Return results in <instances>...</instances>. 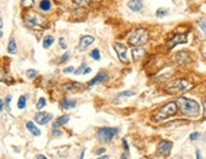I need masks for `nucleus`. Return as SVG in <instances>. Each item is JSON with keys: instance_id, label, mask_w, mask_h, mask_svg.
I'll return each instance as SVG.
<instances>
[{"instance_id": "nucleus-1", "label": "nucleus", "mask_w": 206, "mask_h": 159, "mask_svg": "<svg viewBox=\"0 0 206 159\" xmlns=\"http://www.w3.org/2000/svg\"><path fill=\"white\" fill-rule=\"evenodd\" d=\"M176 104H177V107L180 109V111L185 116L197 118L200 115V105L195 100L187 99V97H178Z\"/></svg>"}, {"instance_id": "nucleus-2", "label": "nucleus", "mask_w": 206, "mask_h": 159, "mask_svg": "<svg viewBox=\"0 0 206 159\" xmlns=\"http://www.w3.org/2000/svg\"><path fill=\"white\" fill-rule=\"evenodd\" d=\"M177 110H178V107H177V104H176V101L167 102L166 105H163L158 110H156L154 114H153V119L156 121L166 120L168 118H171V116H173L176 112H177Z\"/></svg>"}, {"instance_id": "nucleus-3", "label": "nucleus", "mask_w": 206, "mask_h": 159, "mask_svg": "<svg viewBox=\"0 0 206 159\" xmlns=\"http://www.w3.org/2000/svg\"><path fill=\"white\" fill-rule=\"evenodd\" d=\"M148 39H149V34L143 28L133 30L128 37V42L133 47H142L145 43H148Z\"/></svg>"}, {"instance_id": "nucleus-4", "label": "nucleus", "mask_w": 206, "mask_h": 159, "mask_svg": "<svg viewBox=\"0 0 206 159\" xmlns=\"http://www.w3.org/2000/svg\"><path fill=\"white\" fill-rule=\"evenodd\" d=\"M193 85L187 81V80H174V81H172L171 83L167 85V92L168 94H172V95H176V94H180V92H186V91H189L190 88H192Z\"/></svg>"}, {"instance_id": "nucleus-5", "label": "nucleus", "mask_w": 206, "mask_h": 159, "mask_svg": "<svg viewBox=\"0 0 206 159\" xmlns=\"http://www.w3.org/2000/svg\"><path fill=\"white\" fill-rule=\"evenodd\" d=\"M24 22H26L27 26H31V27H46L47 26V19L43 18L41 14L38 13H34V11H31V13H27L24 15Z\"/></svg>"}, {"instance_id": "nucleus-6", "label": "nucleus", "mask_w": 206, "mask_h": 159, "mask_svg": "<svg viewBox=\"0 0 206 159\" xmlns=\"http://www.w3.org/2000/svg\"><path fill=\"white\" fill-rule=\"evenodd\" d=\"M119 131L118 128H100V129L98 130V138L100 142H105V143H109L111 142L113 138L117 135Z\"/></svg>"}, {"instance_id": "nucleus-7", "label": "nucleus", "mask_w": 206, "mask_h": 159, "mask_svg": "<svg viewBox=\"0 0 206 159\" xmlns=\"http://www.w3.org/2000/svg\"><path fill=\"white\" fill-rule=\"evenodd\" d=\"M114 50L118 54V58L122 61L123 63H128L129 58H128V48L122 43H115L114 44Z\"/></svg>"}, {"instance_id": "nucleus-8", "label": "nucleus", "mask_w": 206, "mask_h": 159, "mask_svg": "<svg viewBox=\"0 0 206 159\" xmlns=\"http://www.w3.org/2000/svg\"><path fill=\"white\" fill-rule=\"evenodd\" d=\"M94 42H95V38H94L92 35H83L82 38L80 39V44H78V47H77L78 52H83V51H86L87 48L94 43Z\"/></svg>"}, {"instance_id": "nucleus-9", "label": "nucleus", "mask_w": 206, "mask_h": 159, "mask_svg": "<svg viewBox=\"0 0 206 159\" xmlns=\"http://www.w3.org/2000/svg\"><path fill=\"white\" fill-rule=\"evenodd\" d=\"M187 42V34L186 33H181V34H176L172 39L168 40V47L169 48H173L174 46L177 44H183Z\"/></svg>"}, {"instance_id": "nucleus-10", "label": "nucleus", "mask_w": 206, "mask_h": 159, "mask_svg": "<svg viewBox=\"0 0 206 159\" xmlns=\"http://www.w3.org/2000/svg\"><path fill=\"white\" fill-rule=\"evenodd\" d=\"M52 118H53V115L51 112H37L34 116V120H35V123H38L39 125H44L47 123H50Z\"/></svg>"}, {"instance_id": "nucleus-11", "label": "nucleus", "mask_w": 206, "mask_h": 159, "mask_svg": "<svg viewBox=\"0 0 206 159\" xmlns=\"http://www.w3.org/2000/svg\"><path fill=\"white\" fill-rule=\"evenodd\" d=\"M62 90L67 91V92H78V91L85 90V86L78 82H68L62 86Z\"/></svg>"}, {"instance_id": "nucleus-12", "label": "nucleus", "mask_w": 206, "mask_h": 159, "mask_svg": "<svg viewBox=\"0 0 206 159\" xmlns=\"http://www.w3.org/2000/svg\"><path fill=\"white\" fill-rule=\"evenodd\" d=\"M173 144L171 142H168V140H162V142L158 144V153L161 155H168L169 152H171Z\"/></svg>"}, {"instance_id": "nucleus-13", "label": "nucleus", "mask_w": 206, "mask_h": 159, "mask_svg": "<svg viewBox=\"0 0 206 159\" xmlns=\"http://www.w3.org/2000/svg\"><path fill=\"white\" fill-rule=\"evenodd\" d=\"M109 80V75L106 72H104V71H101V72H99L98 75H96L91 81L89 82V86L91 87V86H95L96 83H101V82H105V81H108Z\"/></svg>"}, {"instance_id": "nucleus-14", "label": "nucleus", "mask_w": 206, "mask_h": 159, "mask_svg": "<svg viewBox=\"0 0 206 159\" xmlns=\"http://www.w3.org/2000/svg\"><path fill=\"white\" fill-rule=\"evenodd\" d=\"M176 59H177V62L181 64H187V63H190L191 57L186 51H181L176 54Z\"/></svg>"}, {"instance_id": "nucleus-15", "label": "nucleus", "mask_w": 206, "mask_h": 159, "mask_svg": "<svg viewBox=\"0 0 206 159\" xmlns=\"http://www.w3.org/2000/svg\"><path fill=\"white\" fill-rule=\"evenodd\" d=\"M128 8L132 11H141L143 8V3L142 0H130L128 3Z\"/></svg>"}, {"instance_id": "nucleus-16", "label": "nucleus", "mask_w": 206, "mask_h": 159, "mask_svg": "<svg viewBox=\"0 0 206 159\" xmlns=\"http://www.w3.org/2000/svg\"><path fill=\"white\" fill-rule=\"evenodd\" d=\"M132 54H133V59L138 61V59H141L144 56V50L142 47H134L132 50Z\"/></svg>"}, {"instance_id": "nucleus-17", "label": "nucleus", "mask_w": 206, "mask_h": 159, "mask_svg": "<svg viewBox=\"0 0 206 159\" xmlns=\"http://www.w3.org/2000/svg\"><path fill=\"white\" fill-rule=\"evenodd\" d=\"M68 121H70V116L68 115H62L56 120V123H53V128H59V126H62L65 124H67Z\"/></svg>"}, {"instance_id": "nucleus-18", "label": "nucleus", "mask_w": 206, "mask_h": 159, "mask_svg": "<svg viewBox=\"0 0 206 159\" xmlns=\"http://www.w3.org/2000/svg\"><path fill=\"white\" fill-rule=\"evenodd\" d=\"M76 106V101L71 99H62L61 100V107L62 109H74Z\"/></svg>"}, {"instance_id": "nucleus-19", "label": "nucleus", "mask_w": 206, "mask_h": 159, "mask_svg": "<svg viewBox=\"0 0 206 159\" xmlns=\"http://www.w3.org/2000/svg\"><path fill=\"white\" fill-rule=\"evenodd\" d=\"M26 126H27V129H28L29 131H31L34 136H39V135H41V131H39V129H38V128H37V126H35V125L32 123V121H27Z\"/></svg>"}, {"instance_id": "nucleus-20", "label": "nucleus", "mask_w": 206, "mask_h": 159, "mask_svg": "<svg viewBox=\"0 0 206 159\" xmlns=\"http://www.w3.org/2000/svg\"><path fill=\"white\" fill-rule=\"evenodd\" d=\"M39 9L42 11H50L52 9V2L51 0H41L39 2Z\"/></svg>"}, {"instance_id": "nucleus-21", "label": "nucleus", "mask_w": 206, "mask_h": 159, "mask_svg": "<svg viewBox=\"0 0 206 159\" xmlns=\"http://www.w3.org/2000/svg\"><path fill=\"white\" fill-rule=\"evenodd\" d=\"M53 42H54V38L52 35H46L44 38H43V48H50L52 44H53Z\"/></svg>"}, {"instance_id": "nucleus-22", "label": "nucleus", "mask_w": 206, "mask_h": 159, "mask_svg": "<svg viewBox=\"0 0 206 159\" xmlns=\"http://www.w3.org/2000/svg\"><path fill=\"white\" fill-rule=\"evenodd\" d=\"M8 52H9V53H11V54L17 53V43H15L14 38H10V40H9V44H8Z\"/></svg>"}, {"instance_id": "nucleus-23", "label": "nucleus", "mask_w": 206, "mask_h": 159, "mask_svg": "<svg viewBox=\"0 0 206 159\" xmlns=\"http://www.w3.org/2000/svg\"><path fill=\"white\" fill-rule=\"evenodd\" d=\"M0 81H3V82H7V81H11V78L10 76L8 75L7 72H5L2 67H0Z\"/></svg>"}, {"instance_id": "nucleus-24", "label": "nucleus", "mask_w": 206, "mask_h": 159, "mask_svg": "<svg viewBox=\"0 0 206 159\" xmlns=\"http://www.w3.org/2000/svg\"><path fill=\"white\" fill-rule=\"evenodd\" d=\"M168 15V9H165V8H161L157 10V13H156V16L157 18H165Z\"/></svg>"}, {"instance_id": "nucleus-25", "label": "nucleus", "mask_w": 206, "mask_h": 159, "mask_svg": "<svg viewBox=\"0 0 206 159\" xmlns=\"http://www.w3.org/2000/svg\"><path fill=\"white\" fill-rule=\"evenodd\" d=\"M26 105H27V96L23 95V96L19 97V101H18V107L22 110V109L26 107Z\"/></svg>"}, {"instance_id": "nucleus-26", "label": "nucleus", "mask_w": 206, "mask_h": 159, "mask_svg": "<svg viewBox=\"0 0 206 159\" xmlns=\"http://www.w3.org/2000/svg\"><path fill=\"white\" fill-rule=\"evenodd\" d=\"M86 67H87L86 63H81V66L77 67V70H75L74 73H75V75H83V72H85V70H86Z\"/></svg>"}, {"instance_id": "nucleus-27", "label": "nucleus", "mask_w": 206, "mask_h": 159, "mask_svg": "<svg viewBox=\"0 0 206 159\" xmlns=\"http://www.w3.org/2000/svg\"><path fill=\"white\" fill-rule=\"evenodd\" d=\"M34 5V0H22V7L26 8V9H29L32 8Z\"/></svg>"}, {"instance_id": "nucleus-28", "label": "nucleus", "mask_w": 206, "mask_h": 159, "mask_svg": "<svg viewBox=\"0 0 206 159\" xmlns=\"http://www.w3.org/2000/svg\"><path fill=\"white\" fill-rule=\"evenodd\" d=\"M197 26L201 28V30L206 34V18H202V19H200V20L197 22Z\"/></svg>"}, {"instance_id": "nucleus-29", "label": "nucleus", "mask_w": 206, "mask_h": 159, "mask_svg": "<svg viewBox=\"0 0 206 159\" xmlns=\"http://www.w3.org/2000/svg\"><path fill=\"white\" fill-rule=\"evenodd\" d=\"M90 56H91L95 61H99L100 58H101V56H100V51L96 48V50H94V51H91L90 52Z\"/></svg>"}, {"instance_id": "nucleus-30", "label": "nucleus", "mask_w": 206, "mask_h": 159, "mask_svg": "<svg viewBox=\"0 0 206 159\" xmlns=\"http://www.w3.org/2000/svg\"><path fill=\"white\" fill-rule=\"evenodd\" d=\"M76 5H78V7H86V5L90 4V0H72Z\"/></svg>"}, {"instance_id": "nucleus-31", "label": "nucleus", "mask_w": 206, "mask_h": 159, "mask_svg": "<svg viewBox=\"0 0 206 159\" xmlns=\"http://www.w3.org/2000/svg\"><path fill=\"white\" fill-rule=\"evenodd\" d=\"M46 99H43V97H41V99L38 100V102H37V109L38 110H41V109H43L44 106H46Z\"/></svg>"}, {"instance_id": "nucleus-32", "label": "nucleus", "mask_w": 206, "mask_h": 159, "mask_svg": "<svg viewBox=\"0 0 206 159\" xmlns=\"http://www.w3.org/2000/svg\"><path fill=\"white\" fill-rule=\"evenodd\" d=\"M37 75H38V72L35 70H27V77L28 78H34Z\"/></svg>"}, {"instance_id": "nucleus-33", "label": "nucleus", "mask_w": 206, "mask_h": 159, "mask_svg": "<svg viewBox=\"0 0 206 159\" xmlns=\"http://www.w3.org/2000/svg\"><path fill=\"white\" fill-rule=\"evenodd\" d=\"M135 92H133V91H124V92L119 94L118 97H129V96H134Z\"/></svg>"}, {"instance_id": "nucleus-34", "label": "nucleus", "mask_w": 206, "mask_h": 159, "mask_svg": "<svg viewBox=\"0 0 206 159\" xmlns=\"http://www.w3.org/2000/svg\"><path fill=\"white\" fill-rule=\"evenodd\" d=\"M70 56H71V54H70V52H66V53L63 54V56L58 59V63H65L66 61H67V59L70 58Z\"/></svg>"}, {"instance_id": "nucleus-35", "label": "nucleus", "mask_w": 206, "mask_h": 159, "mask_svg": "<svg viewBox=\"0 0 206 159\" xmlns=\"http://www.w3.org/2000/svg\"><path fill=\"white\" fill-rule=\"evenodd\" d=\"M58 43H59V47L62 48V50H67V43H66V40H65V38H59L58 39Z\"/></svg>"}, {"instance_id": "nucleus-36", "label": "nucleus", "mask_w": 206, "mask_h": 159, "mask_svg": "<svg viewBox=\"0 0 206 159\" xmlns=\"http://www.w3.org/2000/svg\"><path fill=\"white\" fill-rule=\"evenodd\" d=\"M75 71V68H74V67H72V66H70V67H66V68L63 70V72L65 73H71V72H74Z\"/></svg>"}, {"instance_id": "nucleus-37", "label": "nucleus", "mask_w": 206, "mask_h": 159, "mask_svg": "<svg viewBox=\"0 0 206 159\" xmlns=\"http://www.w3.org/2000/svg\"><path fill=\"white\" fill-rule=\"evenodd\" d=\"M198 136H200V134H198V133H192L191 135H190V139H191V140H196Z\"/></svg>"}, {"instance_id": "nucleus-38", "label": "nucleus", "mask_w": 206, "mask_h": 159, "mask_svg": "<svg viewBox=\"0 0 206 159\" xmlns=\"http://www.w3.org/2000/svg\"><path fill=\"white\" fill-rule=\"evenodd\" d=\"M10 100H11V96L8 95L7 99H5V105H7V107H9V105H10Z\"/></svg>"}, {"instance_id": "nucleus-39", "label": "nucleus", "mask_w": 206, "mask_h": 159, "mask_svg": "<svg viewBox=\"0 0 206 159\" xmlns=\"http://www.w3.org/2000/svg\"><path fill=\"white\" fill-rule=\"evenodd\" d=\"M53 135H62V131L61 130H56V129H53Z\"/></svg>"}, {"instance_id": "nucleus-40", "label": "nucleus", "mask_w": 206, "mask_h": 159, "mask_svg": "<svg viewBox=\"0 0 206 159\" xmlns=\"http://www.w3.org/2000/svg\"><path fill=\"white\" fill-rule=\"evenodd\" d=\"M102 153H105V148H100V149H98V152H96V154H98V155H101Z\"/></svg>"}, {"instance_id": "nucleus-41", "label": "nucleus", "mask_w": 206, "mask_h": 159, "mask_svg": "<svg viewBox=\"0 0 206 159\" xmlns=\"http://www.w3.org/2000/svg\"><path fill=\"white\" fill-rule=\"evenodd\" d=\"M123 145H124V148H125V150L128 152L129 150V146H128V144H126V139H123Z\"/></svg>"}, {"instance_id": "nucleus-42", "label": "nucleus", "mask_w": 206, "mask_h": 159, "mask_svg": "<svg viewBox=\"0 0 206 159\" xmlns=\"http://www.w3.org/2000/svg\"><path fill=\"white\" fill-rule=\"evenodd\" d=\"M90 72H91V68H90V67H86V70H85L83 75H87V73H90Z\"/></svg>"}, {"instance_id": "nucleus-43", "label": "nucleus", "mask_w": 206, "mask_h": 159, "mask_svg": "<svg viewBox=\"0 0 206 159\" xmlns=\"http://www.w3.org/2000/svg\"><path fill=\"white\" fill-rule=\"evenodd\" d=\"M196 159H201V153H200V150H196Z\"/></svg>"}, {"instance_id": "nucleus-44", "label": "nucleus", "mask_w": 206, "mask_h": 159, "mask_svg": "<svg viewBox=\"0 0 206 159\" xmlns=\"http://www.w3.org/2000/svg\"><path fill=\"white\" fill-rule=\"evenodd\" d=\"M122 159H128V152H126V150H125V153H124V154H123Z\"/></svg>"}, {"instance_id": "nucleus-45", "label": "nucleus", "mask_w": 206, "mask_h": 159, "mask_svg": "<svg viewBox=\"0 0 206 159\" xmlns=\"http://www.w3.org/2000/svg\"><path fill=\"white\" fill-rule=\"evenodd\" d=\"M204 109H205V111H204V118L206 119V101H204Z\"/></svg>"}, {"instance_id": "nucleus-46", "label": "nucleus", "mask_w": 206, "mask_h": 159, "mask_svg": "<svg viewBox=\"0 0 206 159\" xmlns=\"http://www.w3.org/2000/svg\"><path fill=\"white\" fill-rule=\"evenodd\" d=\"M3 109H4V102L2 99H0V110H3Z\"/></svg>"}, {"instance_id": "nucleus-47", "label": "nucleus", "mask_w": 206, "mask_h": 159, "mask_svg": "<svg viewBox=\"0 0 206 159\" xmlns=\"http://www.w3.org/2000/svg\"><path fill=\"white\" fill-rule=\"evenodd\" d=\"M37 159H47L44 155H42V154H39V155H37Z\"/></svg>"}, {"instance_id": "nucleus-48", "label": "nucleus", "mask_w": 206, "mask_h": 159, "mask_svg": "<svg viewBox=\"0 0 206 159\" xmlns=\"http://www.w3.org/2000/svg\"><path fill=\"white\" fill-rule=\"evenodd\" d=\"M83 155H85V149H82V152H81V157H80V159H83Z\"/></svg>"}, {"instance_id": "nucleus-49", "label": "nucleus", "mask_w": 206, "mask_h": 159, "mask_svg": "<svg viewBox=\"0 0 206 159\" xmlns=\"http://www.w3.org/2000/svg\"><path fill=\"white\" fill-rule=\"evenodd\" d=\"M2 27H3V19L0 18V29H2Z\"/></svg>"}, {"instance_id": "nucleus-50", "label": "nucleus", "mask_w": 206, "mask_h": 159, "mask_svg": "<svg viewBox=\"0 0 206 159\" xmlns=\"http://www.w3.org/2000/svg\"><path fill=\"white\" fill-rule=\"evenodd\" d=\"M99 159H109V157L105 155V157H101V158H99Z\"/></svg>"}, {"instance_id": "nucleus-51", "label": "nucleus", "mask_w": 206, "mask_h": 159, "mask_svg": "<svg viewBox=\"0 0 206 159\" xmlns=\"http://www.w3.org/2000/svg\"><path fill=\"white\" fill-rule=\"evenodd\" d=\"M2 37H3V30L0 29V38H2Z\"/></svg>"}, {"instance_id": "nucleus-52", "label": "nucleus", "mask_w": 206, "mask_h": 159, "mask_svg": "<svg viewBox=\"0 0 206 159\" xmlns=\"http://www.w3.org/2000/svg\"><path fill=\"white\" fill-rule=\"evenodd\" d=\"M205 139H206V134H205Z\"/></svg>"}]
</instances>
